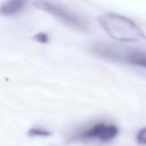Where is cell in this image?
<instances>
[{
    "label": "cell",
    "instance_id": "5",
    "mask_svg": "<svg viewBox=\"0 0 146 146\" xmlns=\"http://www.w3.org/2000/svg\"><path fill=\"white\" fill-rule=\"evenodd\" d=\"M26 2L22 0H11V1H6L0 5V15L1 16H16L21 14L25 7Z\"/></svg>",
    "mask_w": 146,
    "mask_h": 146
},
{
    "label": "cell",
    "instance_id": "3",
    "mask_svg": "<svg viewBox=\"0 0 146 146\" xmlns=\"http://www.w3.org/2000/svg\"><path fill=\"white\" fill-rule=\"evenodd\" d=\"M92 50L96 55L112 62L128 63L130 65L146 68V51L137 49H122L113 44L95 43Z\"/></svg>",
    "mask_w": 146,
    "mask_h": 146
},
{
    "label": "cell",
    "instance_id": "8",
    "mask_svg": "<svg viewBox=\"0 0 146 146\" xmlns=\"http://www.w3.org/2000/svg\"><path fill=\"white\" fill-rule=\"evenodd\" d=\"M34 40H36L38 42H41V43H47L48 42V35L46 33H38L34 35Z\"/></svg>",
    "mask_w": 146,
    "mask_h": 146
},
{
    "label": "cell",
    "instance_id": "6",
    "mask_svg": "<svg viewBox=\"0 0 146 146\" xmlns=\"http://www.w3.org/2000/svg\"><path fill=\"white\" fill-rule=\"evenodd\" d=\"M27 135L30 137H48L51 135V132L42 127H33L29 130Z\"/></svg>",
    "mask_w": 146,
    "mask_h": 146
},
{
    "label": "cell",
    "instance_id": "2",
    "mask_svg": "<svg viewBox=\"0 0 146 146\" xmlns=\"http://www.w3.org/2000/svg\"><path fill=\"white\" fill-rule=\"evenodd\" d=\"M119 135V127L110 121H96L75 129L70 135L71 141H98L108 143Z\"/></svg>",
    "mask_w": 146,
    "mask_h": 146
},
{
    "label": "cell",
    "instance_id": "7",
    "mask_svg": "<svg viewBox=\"0 0 146 146\" xmlns=\"http://www.w3.org/2000/svg\"><path fill=\"white\" fill-rule=\"evenodd\" d=\"M136 140L139 145H143V146H146V127L145 128H141L137 135H136Z\"/></svg>",
    "mask_w": 146,
    "mask_h": 146
},
{
    "label": "cell",
    "instance_id": "1",
    "mask_svg": "<svg viewBox=\"0 0 146 146\" xmlns=\"http://www.w3.org/2000/svg\"><path fill=\"white\" fill-rule=\"evenodd\" d=\"M98 22L104 31L116 41L135 42L145 39V34L139 26L125 16L114 13H105L98 17Z\"/></svg>",
    "mask_w": 146,
    "mask_h": 146
},
{
    "label": "cell",
    "instance_id": "4",
    "mask_svg": "<svg viewBox=\"0 0 146 146\" xmlns=\"http://www.w3.org/2000/svg\"><path fill=\"white\" fill-rule=\"evenodd\" d=\"M40 9L47 11L48 14L52 15L57 19H59L65 25L70 26L73 30L76 31H87L89 29L88 22L82 18L79 14L71 10L64 5L57 3V2H50V1H39L34 3Z\"/></svg>",
    "mask_w": 146,
    "mask_h": 146
}]
</instances>
